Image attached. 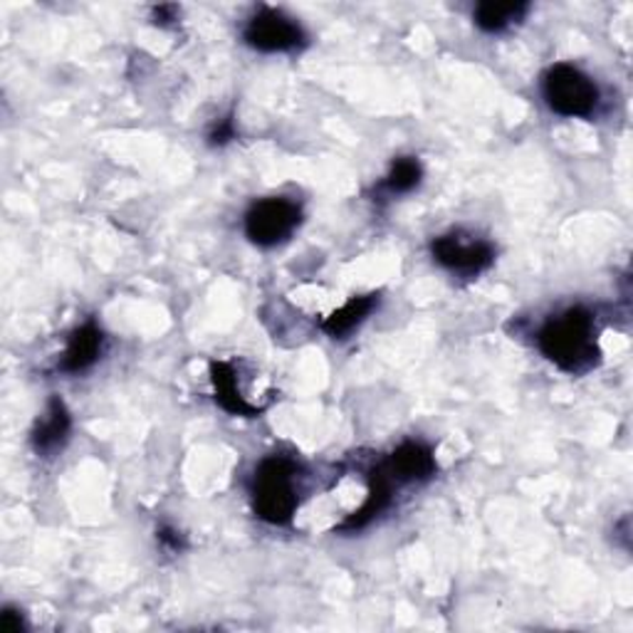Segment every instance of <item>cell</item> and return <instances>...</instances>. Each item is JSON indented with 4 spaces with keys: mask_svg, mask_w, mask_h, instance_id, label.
Here are the masks:
<instances>
[{
    "mask_svg": "<svg viewBox=\"0 0 633 633\" xmlns=\"http://www.w3.org/2000/svg\"><path fill=\"white\" fill-rule=\"evenodd\" d=\"M542 95L547 107L562 117H589L599 105V89L591 77L565 62L545 72Z\"/></svg>",
    "mask_w": 633,
    "mask_h": 633,
    "instance_id": "3957f363",
    "label": "cell"
},
{
    "mask_svg": "<svg viewBox=\"0 0 633 633\" xmlns=\"http://www.w3.org/2000/svg\"><path fill=\"white\" fill-rule=\"evenodd\" d=\"M297 505V465L283 455H270L253 477L255 515L270 525H287Z\"/></svg>",
    "mask_w": 633,
    "mask_h": 633,
    "instance_id": "7a4b0ae2",
    "label": "cell"
},
{
    "mask_svg": "<svg viewBox=\"0 0 633 633\" xmlns=\"http://www.w3.org/2000/svg\"><path fill=\"white\" fill-rule=\"evenodd\" d=\"M70 429H72V419H70L67 407L57 397L50 399L45 413L38 419L35 429H33L35 453L50 458V455L62 451V445H65L70 439Z\"/></svg>",
    "mask_w": 633,
    "mask_h": 633,
    "instance_id": "ba28073f",
    "label": "cell"
},
{
    "mask_svg": "<svg viewBox=\"0 0 633 633\" xmlns=\"http://www.w3.org/2000/svg\"><path fill=\"white\" fill-rule=\"evenodd\" d=\"M303 221L299 205L287 199H263L245 213V235L255 245L273 247L287 241Z\"/></svg>",
    "mask_w": 633,
    "mask_h": 633,
    "instance_id": "277c9868",
    "label": "cell"
},
{
    "mask_svg": "<svg viewBox=\"0 0 633 633\" xmlns=\"http://www.w3.org/2000/svg\"><path fill=\"white\" fill-rule=\"evenodd\" d=\"M159 539H161V542H163L166 547H171V549H181V547H183V539L179 537V532H173V529H169V527L161 529Z\"/></svg>",
    "mask_w": 633,
    "mask_h": 633,
    "instance_id": "ac0fdd59",
    "label": "cell"
},
{
    "mask_svg": "<svg viewBox=\"0 0 633 633\" xmlns=\"http://www.w3.org/2000/svg\"><path fill=\"white\" fill-rule=\"evenodd\" d=\"M209 139H211V144H218V147H221V144H228L231 139H235V127H233V117H225V119H221L215 124V127L211 129V134H209Z\"/></svg>",
    "mask_w": 633,
    "mask_h": 633,
    "instance_id": "9a60e30c",
    "label": "cell"
},
{
    "mask_svg": "<svg viewBox=\"0 0 633 633\" xmlns=\"http://www.w3.org/2000/svg\"><path fill=\"white\" fill-rule=\"evenodd\" d=\"M102 347H105V335H102V329L95 325V321H87V325L77 327L70 335L67 349L60 361V369L65 373L87 371L99 359Z\"/></svg>",
    "mask_w": 633,
    "mask_h": 633,
    "instance_id": "9c48e42d",
    "label": "cell"
},
{
    "mask_svg": "<svg viewBox=\"0 0 633 633\" xmlns=\"http://www.w3.org/2000/svg\"><path fill=\"white\" fill-rule=\"evenodd\" d=\"M537 345L549 361L572 373L594 367L601 357L597 321L587 307H569L567 313L549 319L539 331Z\"/></svg>",
    "mask_w": 633,
    "mask_h": 633,
    "instance_id": "6da1fadb",
    "label": "cell"
},
{
    "mask_svg": "<svg viewBox=\"0 0 633 633\" xmlns=\"http://www.w3.org/2000/svg\"><path fill=\"white\" fill-rule=\"evenodd\" d=\"M431 253L445 270L461 277H477L495 263L490 243L465 233H445L431 243Z\"/></svg>",
    "mask_w": 633,
    "mask_h": 633,
    "instance_id": "5b68a950",
    "label": "cell"
},
{
    "mask_svg": "<svg viewBox=\"0 0 633 633\" xmlns=\"http://www.w3.org/2000/svg\"><path fill=\"white\" fill-rule=\"evenodd\" d=\"M383 471H387L391 475V481L397 483H421L433 477L435 471H439V465H435L433 451L429 445L409 441L401 443L399 449L389 455V463L383 465Z\"/></svg>",
    "mask_w": 633,
    "mask_h": 633,
    "instance_id": "52a82bcc",
    "label": "cell"
},
{
    "mask_svg": "<svg viewBox=\"0 0 633 633\" xmlns=\"http://www.w3.org/2000/svg\"><path fill=\"white\" fill-rule=\"evenodd\" d=\"M176 15H179V8H176V6L154 8V23H159V25L171 23V20H176Z\"/></svg>",
    "mask_w": 633,
    "mask_h": 633,
    "instance_id": "e0dca14e",
    "label": "cell"
},
{
    "mask_svg": "<svg viewBox=\"0 0 633 633\" xmlns=\"http://www.w3.org/2000/svg\"><path fill=\"white\" fill-rule=\"evenodd\" d=\"M0 629H3L6 633H20V631H23V616H20V611L6 609L3 614H0Z\"/></svg>",
    "mask_w": 633,
    "mask_h": 633,
    "instance_id": "2e32d148",
    "label": "cell"
},
{
    "mask_svg": "<svg viewBox=\"0 0 633 633\" xmlns=\"http://www.w3.org/2000/svg\"><path fill=\"white\" fill-rule=\"evenodd\" d=\"M245 43L261 53H293L305 45V30L293 18L273 8H263L245 25Z\"/></svg>",
    "mask_w": 633,
    "mask_h": 633,
    "instance_id": "8992f818",
    "label": "cell"
},
{
    "mask_svg": "<svg viewBox=\"0 0 633 633\" xmlns=\"http://www.w3.org/2000/svg\"><path fill=\"white\" fill-rule=\"evenodd\" d=\"M391 483H393L391 475L383 468L373 473L365 505L341 523L339 527L341 532H355V529H361V527H367L371 520H377V517L391 505Z\"/></svg>",
    "mask_w": 633,
    "mask_h": 633,
    "instance_id": "7c38bea8",
    "label": "cell"
},
{
    "mask_svg": "<svg viewBox=\"0 0 633 633\" xmlns=\"http://www.w3.org/2000/svg\"><path fill=\"white\" fill-rule=\"evenodd\" d=\"M529 6L527 3H493V0H487V3H481L475 8V25L485 30V33H503L515 23H520V20L527 15Z\"/></svg>",
    "mask_w": 633,
    "mask_h": 633,
    "instance_id": "4fadbf2b",
    "label": "cell"
},
{
    "mask_svg": "<svg viewBox=\"0 0 633 633\" xmlns=\"http://www.w3.org/2000/svg\"><path fill=\"white\" fill-rule=\"evenodd\" d=\"M421 179H423L421 161L413 157H399L391 163L387 179H383V189H387L391 196L411 193L413 189H419Z\"/></svg>",
    "mask_w": 633,
    "mask_h": 633,
    "instance_id": "5bb4252c",
    "label": "cell"
},
{
    "mask_svg": "<svg viewBox=\"0 0 633 633\" xmlns=\"http://www.w3.org/2000/svg\"><path fill=\"white\" fill-rule=\"evenodd\" d=\"M379 307V295L369 293V295H359L351 297L345 307H339L337 313H331L325 321H321V329L327 331L331 339H345L351 335L361 321H365L373 309Z\"/></svg>",
    "mask_w": 633,
    "mask_h": 633,
    "instance_id": "8fae6325",
    "label": "cell"
},
{
    "mask_svg": "<svg viewBox=\"0 0 633 633\" xmlns=\"http://www.w3.org/2000/svg\"><path fill=\"white\" fill-rule=\"evenodd\" d=\"M211 381H213V389H215L218 407H221L223 411L233 413V416H247V419H253V416H257V413H263L261 407H255V403L245 401L241 389H238L235 369L228 365V361H213Z\"/></svg>",
    "mask_w": 633,
    "mask_h": 633,
    "instance_id": "30bf717a",
    "label": "cell"
}]
</instances>
